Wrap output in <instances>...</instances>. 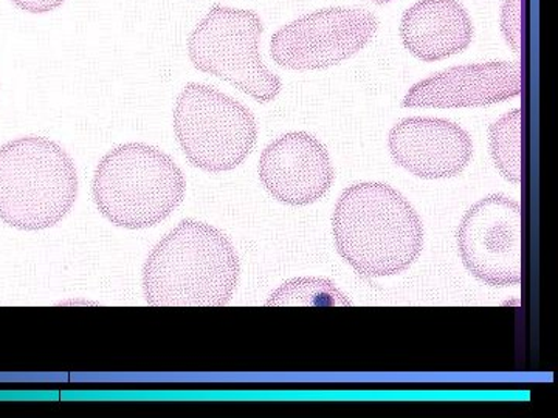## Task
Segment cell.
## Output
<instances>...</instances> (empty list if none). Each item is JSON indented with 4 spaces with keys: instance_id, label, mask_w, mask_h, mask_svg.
<instances>
[{
    "instance_id": "14",
    "label": "cell",
    "mask_w": 558,
    "mask_h": 418,
    "mask_svg": "<svg viewBox=\"0 0 558 418\" xmlns=\"http://www.w3.org/2000/svg\"><path fill=\"white\" fill-rule=\"evenodd\" d=\"M267 307H351L352 300L336 282L319 276L286 281L267 298Z\"/></svg>"
},
{
    "instance_id": "4",
    "label": "cell",
    "mask_w": 558,
    "mask_h": 418,
    "mask_svg": "<svg viewBox=\"0 0 558 418\" xmlns=\"http://www.w3.org/2000/svg\"><path fill=\"white\" fill-rule=\"evenodd\" d=\"M78 189L75 161L53 139L27 135L0 146V220L11 229L58 225L75 207Z\"/></svg>"
},
{
    "instance_id": "15",
    "label": "cell",
    "mask_w": 558,
    "mask_h": 418,
    "mask_svg": "<svg viewBox=\"0 0 558 418\" xmlns=\"http://www.w3.org/2000/svg\"><path fill=\"white\" fill-rule=\"evenodd\" d=\"M499 28L509 49L521 57L524 39V0H505L499 16Z\"/></svg>"
},
{
    "instance_id": "1",
    "label": "cell",
    "mask_w": 558,
    "mask_h": 418,
    "mask_svg": "<svg viewBox=\"0 0 558 418\" xmlns=\"http://www.w3.org/2000/svg\"><path fill=\"white\" fill-rule=\"evenodd\" d=\"M424 223L398 189L360 182L340 194L332 237L340 258L365 278H389L413 266L424 249Z\"/></svg>"
},
{
    "instance_id": "7",
    "label": "cell",
    "mask_w": 558,
    "mask_h": 418,
    "mask_svg": "<svg viewBox=\"0 0 558 418\" xmlns=\"http://www.w3.org/2000/svg\"><path fill=\"white\" fill-rule=\"evenodd\" d=\"M380 22L369 10L329 7L282 25L270 39V58L292 72H317L351 60L376 38Z\"/></svg>"
},
{
    "instance_id": "17",
    "label": "cell",
    "mask_w": 558,
    "mask_h": 418,
    "mask_svg": "<svg viewBox=\"0 0 558 418\" xmlns=\"http://www.w3.org/2000/svg\"><path fill=\"white\" fill-rule=\"evenodd\" d=\"M371 2L376 3V5H387V3H391L392 0H371Z\"/></svg>"
},
{
    "instance_id": "2",
    "label": "cell",
    "mask_w": 558,
    "mask_h": 418,
    "mask_svg": "<svg viewBox=\"0 0 558 418\" xmlns=\"http://www.w3.org/2000/svg\"><path fill=\"white\" fill-rule=\"evenodd\" d=\"M241 260L222 230L185 219L157 242L142 270L153 307H223L240 285Z\"/></svg>"
},
{
    "instance_id": "3",
    "label": "cell",
    "mask_w": 558,
    "mask_h": 418,
    "mask_svg": "<svg viewBox=\"0 0 558 418\" xmlns=\"http://www.w3.org/2000/svg\"><path fill=\"white\" fill-rule=\"evenodd\" d=\"M186 179L163 150L131 142L106 152L95 168L92 197L102 218L124 230L159 225L182 205Z\"/></svg>"
},
{
    "instance_id": "5",
    "label": "cell",
    "mask_w": 558,
    "mask_h": 418,
    "mask_svg": "<svg viewBox=\"0 0 558 418\" xmlns=\"http://www.w3.org/2000/svg\"><path fill=\"white\" fill-rule=\"evenodd\" d=\"M172 131L191 167L223 174L240 168L258 143L247 106L216 87L189 83L172 109Z\"/></svg>"
},
{
    "instance_id": "12",
    "label": "cell",
    "mask_w": 558,
    "mask_h": 418,
    "mask_svg": "<svg viewBox=\"0 0 558 418\" xmlns=\"http://www.w3.org/2000/svg\"><path fill=\"white\" fill-rule=\"evenodd\" d=\"M399 35L416 60L438 62L464 53L475 25L459 0H417L402 14Z\"/></svg>"
},
{
    "instance_id": "10",
    "label": "cell",
    "mask_w": 558,
    "mask_h": 418,
    "mask_svg": "<svg viewBox=\"0 0 558 418\" xmlns=\"http://www.w3.org/2000/svg\"><path fill=\"white\" fill-rule=\"evenodd\" d=\"M523 91L519 61L457 65L418 81L403 97L407 109H475L499 104Z\"/></svg>"
},
{
    "instance_id": "16",
    "label": "cell",
    "mask_w": 558,
    "mask_h": 418,
    "mask_svg": "<svg viewBox=\"0 0 558 418\" xmlns=\"http://www.w3.org/2000/svg\"><path fill=\"white\" fill-rule=\"evenodd\" d=\"M22 13L33 14V16H44V14L54 13L64 7L68 0H10Z\"/></svg>"
},
{
    "instance_id": "11",
    "label": "cell",
    "mask_w": 558,
    "mask_h": 418,
    "mask_svg": "<svg viewBox=\"0 0 558 418\" xmlns=\"http://www.w3.org/2000/svg\"><path fill=\"white\" fill-rule=\"evenodd\" d=\"M392 161L422 180L458 177L473 159V139L454 121L435 116H409L388 134Z\"/></svg>"
},
{
    "instance_id": "9",
    "label": "cell",
    "mask_w": 558,
    "mask_h": 418,
    "mask_svg": "<svg viewBox=\"0 0 558 418\" xmlns=\"http://www.w3.org/2000/svg\"><path fill=\"white\" fill-rule=\"evenodd\" d=\"M258 175L271 199L301 208L326 197L336 180V168L328 148L315 135L292 131L264 148Z\"/></svg>"
},
{
    "instance_id": "6",
    "label": "cell",
    "mask_w": 558,
    "mask_h": 418,
    "mask_svg": "<svg viewBox=\"0 0 558 418\" xmlns=\"http://www.w3.org/2000/svg\"><path fill=\"white\" fill-rule=\"evenodd\" d=\"M263 33L264 22L256 11L213 5L186 40L191 64L260 104L275 101L282 81L264 64Z\"/></svg>"
},
{
    "instance_id": "8",
    "label": "cell",
    "mask_w": 558,
    "mask_h": 418,
    "mask_svg": "<svg viewBox=\"0 0 558 418\" xmlns=\"http://www.w3.org/2000/svg\"><path fill=\"white\" fill-rule=\"evenodd\" d=\"M457 244L465 269L488 287L523 281V209L506 194H488L468 209Z\"/></svg>"
},
{
    "instance_id": "13",
    "label": "cell",
    "mask_w": 558,
    "mask_h": 418,
    "mask_svg": "<svg viewBox=\"0 0 558 418\" xmlns=\"http://www.w3.org/2000/svg\"><path fill=\"white\" fill-rule=\"evenodd\" d=\"M523 110L513 109L488 127V150L499 174L512 185L523 182Z\"/></svg>"
}]
</instances>
